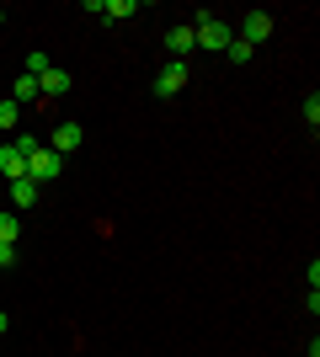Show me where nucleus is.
Segmentation results:
<instances>
[{
	"label": "nucleus",
	"mask_w": 320,
	"mask_h": 357,
	"mask_svg": "<svg viewBox=\"0 0 320 357\" xmlns=\"http://www.w3.org/2000/svg\"><path fill=\"white\" fill-rule=\"evenodd\" d=\"M22 144V155H27V181L32 187H48V181L59 176V155L48 144H38V139H16Z\"/></svg>",
	"instance_id": "f257e3e1"
},
{
	"label": "nucleus",
	"mask_w": 320,
	"mask_h": 357,
	"mask_svg": "<svg viewBox=\"0 0 320 357\" xmlns=\"http://www.w3.org/2000/svg\"><path fill=\"white\" fill-rule=\"evenodd\" d=\"M192 38H198V48H213V54H224L235 32H229V22H224V16L198 11V16H192Z\"/></svg>",
	"instance_id": "f03ea898"
},
{
	"label": "nucleus",
	"mask_w": 320,
	"mask_h": 357,
	"mask_svg": "<svg viewBox=\"0 0 320 357\" xmlns=\"http://www.w3.org/2000/svg\"><path fill=\"white\" fill-rule=\"evenodd\" d=\"M267 38H273V16L267 11H245L241 16V43L257 48V43H267Z\"/></svg>",
	"instance_id": "7ed1b4c3"
},
{
	"label": "nucleus",
	"mask_w": 320,
	"mask_h": 357,
	"mask_svg": "<svg viewBox=\"0 0 320 357\" xmlns=\"http://www.w3.org/2000/svg\"><path fill=\"white\" fill-rule=\"evenodd\" d=\"M182 86H187V64L182 59H166V64H160V75H155V96H176Z\"/></svg>",
	"instance_id": "20e7f679"
},
{
	"label": "nucleus",
	"mask_w": 320,
	"mask_h": 357,
	"mask_svg": "<svg viewBox=\"0 0 320 357\" xmlns=\"http://www.w3.org/2000/svg\"><path fill=\"white\" fill-rule=\"evenodd\" d=\"M0 171H6V181L27 176V155H22V144H0Z\"/></svg>",
	"instance_id": "39448f33"
},
{
	"label": "nucleus",
	"mask_w": 320,
	"mask_h": 357,
	"mask_svg": "<svg viewBox=\"0 0 320 357\" xmlns=\"http://www.w3.org/2000/svg\"><path fill=\"white\" fill-rule=\"evenodd\" d=\"M166 48H171V54H176L182 64H187V54L198 48V38H192V22H182V27H171V32H166Z\"/></svg>",
	"instance_id": "423d86ee"
},
{
	"label": "nucleus",
	"mask_w": 320,
	"mask_h": 357,
	"mask_svg": "<svg viewBox=\"0 0 320 357\" xmlns=\"http://www.w3.org/2000/svg\"><path fill=\"white\" fill-rule=\"evenodd\" d=\"M80 139H86V134H80V123H59V128H54V144H48V149L64 160L70 149H80Z\"/></svg>",
	"instance_id": "0eeeda50"
},
{
	"label": "nucleus",
	"mask_w": 320,
	"mask_h": 357,
	"mask_svg": "<svg viewBox=\"0 0 320 357\" xmlns=\"http://www.w3.org/2000/svg\"><path fill=\"white\" fill-rule=\"evenodd\" d=\"M64 91H70V75H64V70H43V75H38V96L54 102V96H64Z\"/></svg>",
	"instance_id": "6e6552de"
},
{
	"label": "nucleus",
	"mask_w": 320,
	"mask_h": 357,
	"mask_svg": "<svg viewBox=\"0 0 320 357\" xmlns=\"http://www.w3.org/2000/svg\"><path fill=\"white\" fill-rule=\"evenodd\" d=\"M139 6L134 0H102V22H123V16H134Z\"/></svg>",
	"instance_id": "1a4fd4ad"
},
{
	"label": "nucleus",
	"mask_w": 320,
	"mask_h": 357,
	"mask_svg": "<svg viewBox=\"0 0 320 357\" xmlns=\"http://www.w3.org/2000/svg\"><path fill=\"white\" fill-rule=\"evenodd\" d=\"M11 203H16V208H32V203H38V187H32L27 176H22V181H11Z\"/></svg>",
	"instance_id": "9d476101"
},
{
	"label": "nucleus",
	"mask_w": 320,
	"mask_h": 357,
	"mask_svg": "<svg viewBox=\"0 0 320 357\" xmlns=\"http://www.w3.org/2000/svg\"><path fill=\"white\" fill-rule=\"evenodd\" d=\"M224 59H229V64H251V59H257V48H251V43H241V38H229Z\"/></svg>",
	"instance_id": "9b49d317"
},
{
	"label": "nucleus",
	"mask_w": 320,
	"mask_h": 357,
	"mask_svg": "<svg viewBox=\"0 0 320 357\" xmlns=\"http://www.w3.org/2000/svg\"><path fill=\"white\" fill-rule=\"evenodd\" d=\"M11 96H16V107L32 102V96H38V80H32V75H16V91H11Z\"/></svg>",
	"instance_id": "f8f14e48"
},
{
	"label": "nucleus",
	"mask_w": 320,
	"mask_h": 357,
	"mask_svg": "<svg viewBox=\"0 0 320 357\" xmlns=\"http://www.w3.org/2000/svg\"><path fill=\"white\" fill-rule=\"evenodd\" d=\"M16 229H22L16 213H0V245H16Z\"/></svg>",
	"instance_id": "ddd939ff"
},
{
	"label": "nucleus",
	"mask_w": 320,
	"mask_h": 357,
	"mask_svg": "<svg viewBox=\"0 0 320 357\" xmlns=\"http://www.w3.org/2000/svg\"><path fill=\"white\" fill-rule=\"evenodd\" d=\"M16 118H22V107H16V102H0V128H16Z\"/></svg>",
	"instance_id": "4468645a"
},
{
	"label": "nucleus",
	"mask_w": 320,
	"mask_h": 357,
	"mask_svg": "<svg viewBox=\"0 0 320 357\" xmlns=\"http://www.w3.org/2000/svg\"><path fill=\"white\" fill-rule=\"evenodd\" d=\"M305 123H310V128H315V123H320V96H315V91H310V96H305Z\"/></svg>",
	"instance_id": "2eb2a0df"
},
{
	"label": "nucleus",
	"mask_w": 320,
	"mask_h": 357,
	"mask_svg": "<svg viewBox=\"0 0 320 357\" xmlns=\"http://www.w3.org/2000/svg\"><path fill=\"white\" fill-rule=\"evenodd\" d=\"M0 267H16V245H0Z\"/></svg>",
	"instance_id": "dca6fc26"
},
{
	"label": "nucleus",
	"mask_w": 320,
	"mask_h": 357,
	"mask_svg": "<svg viewBox=\"0 0 320 357\" xmlns=\"http://www.w3.org/2000/svg\"><path fill=\"white\" fill-rule=\"evenodd\" d=\"M6 326H11V314H6V310H0V336H6Z\"/></svg>",
	"instance_id": "f3484780"
},
{
	"label": "nucleus",
	"mask_w": 320,
	"mask_h": 357,
	"mask_svg": "<svg viewBox=\"0 0 320 357\" xmlns=\"http://www.w3.org/2000/svg\"><path fill=\"white\" fill-rule=\"evenodd\" d=\"M0 22H6V11H0Z\"/></svg>",
	"instance_id": "a211bd4d"
}]
</instances>
